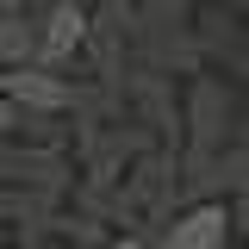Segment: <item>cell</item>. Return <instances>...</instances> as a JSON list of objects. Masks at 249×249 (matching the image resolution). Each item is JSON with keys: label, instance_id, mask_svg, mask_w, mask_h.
I'll return each instance as SVG.
<instances>
[{"label": "cell", "instance_id": "cell-8", "mask_svg": "<svg viewBox=\"0 0 249 249\" xmlns=\"http://www.w3.org/2000/svg\"><path fill=\"white\" fill-rule=\"evenodd\" d=\"M19 119H25V112H19V106L0 93V143H6V137H19Z\"/></svg>", "mask_w": 249, "mask_h": 249}, {"label": "cell", "instance_id": "cell-7", "mask_svg": "<svg viewBox=\"0 0 249 249\" xmlns=\"http://www.w3.org/2000/svg\"><path fill=\"white\" fill-rule=\"evenodd\" d=\"M31 62V13L25 6H0V69Z\"/></svg>", "mask_w": 249, "mask_h": 249}, {"label": "cell", "instance_id": "cell-11", "mask_svg": "<svg viewBox=\"0 0 249 249\" xmlns=\"http://www.w3.org/2000/svg\"><path fill=\"white\" fill-rule=\"evenodd\" d=\"M0 249H50V237H6Z\"/></svg>", "mask_w": 249, "mask_h": 249}, {"label": "cell", "instance_id": "cell-6", "mask_svg": "<svg viewBox=\"0 0 249 249\" xmlns=\"http://www.w3.org/2000/svg\"><path fill=\"white\" fill-rule=\"evenodd\" d=\"M231 206L224 199H187L181 212L162 224L156 249H231Z\"/></svg>", "mask_w": 249, "mask_h": 249}, {"label": "cell", "instance_id": "cell-2", "mask_svg": "<svg viewBox=\"0 0 249 249\" xmlns=\"http://www.w3.org/2000/svg\"><path fill=\"white\" fill-rule=\"evenodd\" d=\"M193 50H199V69H224L231 81H243V75H249V25H243V6L199 0V6H193Z\"/></svg>", "mask_w": 249, "mask_h": 249}, {"label": "cell", "instance_id": "cell-5", "mask_svg": "<svg viewBox=\"0 0 249 249\" xmlns=\"http://www.w3.org/2000/svg\"><path fill=\"white\" fill-rule=\"evenodd\" d=\"M0 93H6L19 112H50V119H69V112H75V75L44 69V62H13V69H0Z\"/></svg>", "mask_w": 249, "mask_h": 249}, {"label": "cell", "instance_id": "cell-9", "mask_svg": "<svg viewBox=\"0 0 249 249\" xmlns=\"http://www.w3.org/2000/svg\"><path fill=\"white\" fill-rule=\"evenodd\" d=\"M100 249H156V243H150V237H137V231H112Z\"/></svg>", "mask_w": 249, "mask_h": 249}, {"label": "cell", "instance_id": "cell-10", "mask_svg": "<svg viewBox=\"0 0 249 249\" xmlns=\"http://www.w3.org/2000/svg\"><path fill=\"white\" fill-rule=\"evenodd\" d=\"M231 143H249V106H237V119H231Z\"/></svg>", "mask_w": 249, "mask_h": 249}, {"label": "cell", "instance_id": "cell-13", "mask_svg": "<svg viewBox=\"0 0 249 249\" xmlns=\"http://www.w3.org/2000/svg\"><path fill=\"white\" fill-rule=\"evenodd\" d=\"M231 249H249V237H237V243H231Z\"/></svg>", "mask_w": 249, "mask_h": 249}, {"label": "cell", "instance_id": "cell-4", "mask_svg": "<svg viewBox=\"0 0 249 249\" xmlns=\"http://www.w3.org/2000/svg\"><path fill=\"white\" fill-rule=\"evenodd\" d=\"M0 187L44 193V199H69V193H75V162H69V150H44V143L6 137V143H0Z\"/></svg>", "mask_w": 249, "mask_h": 249}, {"label": "cell", "instance_id": "cell-3", "mask_svg": "<svg viewBox=\"0 0 249 249\" xmlns=\"http://www.w3.org/2000/svg\"><path fill=\"white\" fill-rule=\"evenodd\" d=\"M25 13H31V62L69 75V69L81 62L93 6H81V0H37V6H25Z\"/></svg>", "mask_w": 249, "mask_h": 249}, {"label": "cell", "instance_id": "cell-15", "mask_svg": "<svg viewBox=\"0 0 249 249\" xmlns=\"http://www.w3.org/2000/svg\"><path fill=\"white\" fill-rule=\"evenodd\" d=\"M50 249H75V243H50Z\"/></svg>", "mask_w": 249, "mask_h": 249}, {"label": "cell", "instance_id": "cell-1", "mask_svg": "<svg viewBox=\"0 0 249 249\" xmlns=\"http://www.w3.org/2000/svg\"><path fill=\"white\" fill-rule=\"evenodd\" d=\"M237 88H231V75H218V69H193L181 88V156L187 162H199V156H212L231 143V119H237Z\"/></svg>", "mask_w": 249, "mask_h": 249}, {"label": "cell", "instance_id": "cell-14", "mask_svg": "<svg viewBox=\"0 0 249 249\" xmlns=\"http://www.w3.org/2000/svg\"><path fill=\"white\" fill-rule=\"evenodd\" d=\"M0 6H25V0H0Z\"/></svg>", "mask_w": 249, "mask_h": 249}, {"label": "cell", "instance_id": "cell-17", "mask_svg": "<svg viewBox=\"0 0 249 249\" xmlns=\"http://www.w3.org/2000/svg\"><path fill=\"white\" fill-rule=\"evenodd\" d=\"M25 6H37V0H25Z\"/></svg>", "mask_w": 249, "mask_h": 249}, {"label": "cell", "instance_id": "cell-12", "mask_svg": "<svg viewBox=\"0 0 249 249\" xmlns=\"http://www.w3.org/2000/svg\"><path fill=\"white\" fill-rule=\"evenodd\" d=\"M6 237H13V218H6V212H0V243H6Z\"/></svg>", "mask_w": 249, "mask_h": 249}, {"label": "cell", "instance_id": "cell-16", "mask_svg": "<svg viewBox=\"0 0 249 249\" xmlns=\"http://www.w3.org/2000/svg\"><path fill=\"white\" fill-rule=\"evenodd\" d=\"M243 25H249V6H243Z\"/></svg>", "mask_w": 249, "mask_h": 249}]
</instances>
